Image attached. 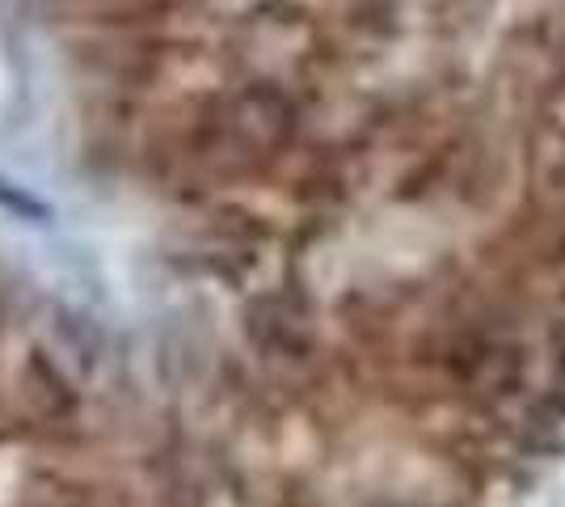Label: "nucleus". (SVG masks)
Wrapping results in <instances>:
<instances>
[{
  "label": "nucleus",
  "instance_id": "1",
  "mask_svg": "<svg viewBox=\"0 0 565 507\" xmlns=\"http://www.w3.org/2000/svg\"><path fill=\"white\" fill-rule=\"evenodd\" d=\"M0 208H9V212L30 216V220L47 216V208H43V203H34V199H30V194H22V191H9V182H0Z\"/></svg>",
  "mask_w": 565,
  "mask_h": 507
}]
</instances>
